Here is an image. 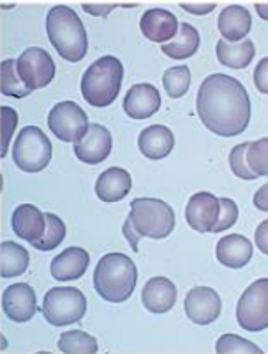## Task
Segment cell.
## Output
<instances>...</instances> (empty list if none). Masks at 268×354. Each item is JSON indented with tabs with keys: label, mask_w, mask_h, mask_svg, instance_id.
I'll return each instance as SVG.
<instances>
[{
	"label": "cell",
	"mask_w": 268,
	"mask_h": 354,
	"mask_svg": "<svg viewBox=\"0 0 268 354\" xmlns=\"http://www.w3.org/2000/svg\"><path fill=\"white\" fill-rule=\"evenodd\" d=\"M12 229L17 237L35 243L44 239L47 230V217L35 205L22 204L12 214Z\"/></svg>",
	"instance_id": "cell-18"
},
{
	"label": "cell",
	"mask_w": 268,
	"mask_h": 354,
	"mask_svg": "<svg viewBox=\"0 0 268 354\" xmlns=\"http://www.w3.org/2000/svg\"><path fill=\"white\" fill-rule=\"evenodd\" d=\"M219 201H220V216L212 232L227 230L230 227L236 225L238 218V207L236 202L232 199H227V197H220Z\"/></svg>",
	"instance_id": "cell-34"
},
{
	"label": "cell",
	"mask_w": 268,
	"mask_h": 354,
	"mask_svg": "<svg viewBox=\"0 0 268 354\" xmlns=\"http://www.w3.org/2000/svg\"><path fill=\"white\" fill-rule=\"evenodd\" d=\"M113 147V138L111 133L102 124H90L85 136L79 138L78 141H75L73 151L77 154V158L82 162L90 164H102L104 159L108 158L111 153Z\"/></svg>",
	"instance_id": "cell-12"
},
{
	"label": "cell",
	"mask_w": 268,
	"mask_h": 354,
	"mask_svg": "<svg viewBox=\"0 0 268 354\" xmlns=\"http://www.w3.org/2000/svg\"><path fill=\"white\" fill-rule=\"evenodd\" d=\"M141 298L146 310H149L151 313L162 315L175 306V301H178V288H175V285L169 278L154 277L146 281Z\"/></svg>",
	"instance_id": "cell-17"
},
{
	"label": "cell",
	"mask_w": 268,
	"mask_h": 354,
	"mask_svg": "<svg viewBox=\"0 0 268 354\" xmlns=\"http://www.w3.org/2000/svg\"><path fill=\"white\" fill-rule=\"evenodd\" d=\"M2 308L7 318L12 322H30L37 311L35 290L28 283L10 285L2 295Z\"/></svg>",
	"instance_id": "cell-14"
},
{
	"label": "cell",
	"mask_w": 268,
	"mask_h": 354,
	"mask_svg": "<svg viewBox=\"0 0 268 354\" xmlns=\"http://www.w3.org/2000/svg\"><path fill=\"white\" fill-rule=\"evenodd\" d=\"M17 70L28 90H40L55 78L57 66L47 50L40 46H30L17 58Z\"/></svg>",
	"instance_id": "cell-9"
},
{
	"label": "cell",
	"mask_w": 268,
	"mask_h": 354,
	"mask_svg": "<svg viewBox=\"0 0 268 354\" xmlns=\"http://www.w3.org/2000/svg\"><path fill=\"white\" fill-rule=\"evenodd\" d=\"M121 3H83V10L88 12L90 15H95V17H106L113 8L119 7Z\"/></svg>",
	"instance_id": "cell-37"
},
{
	"label": "cell",
	"mask_w": 268,
	"mask_h": 354,
	"mask_svg": "<svg viewBox=\"0 0 268 354\" xmlns=\"http://www.w3.org/2000/svg\"><path fill=\"white\" fill-rule=\"evenodd\" d=\"M175 229L174 210L169 204L153 197H137L131 202V212L123 225V235L137 252L141 237L166 239Z\"/></svg>",
	"instance_id": "cell-2"
},
{
	"label": "cell",
	"mask_w": 268,
	"mask_h": 354,
	"mask_svg": "<svg viewBox=\"0 0 268 354\" xmlns=\"http://www.w3.org/2000/svg\"><path fill=\"white\" fill-rule=\"evenodd\" d=\"M184 310H186L187 318L192 323L200 324H211L220 316L222 311V300L219 293L209 286H194L189 293H187L186 301H184Z\"/></svg>",
	"instance_id": "cell-11"
},
{
	"label": "cell",
	"mask_w": 268,
	"mask_h": 354,
	"mask_svg": "<svg viewBox=\"0 0 268 354\" xmlns=\"http://www.w3.org/2000/svg\"><path fill=\"white\" fill-rule=\"evenodd\" d=\"M45 217H47V230H45L44 239L39 240V242L32 243V245L35 247L37 250L50 252L64 242L66 237V227L64 221H61L58 216H55V214L48 212L45 214Z\"/></svg>",
	"instance_id": "cell-30"
},
{
	"label": "cell",
	"mask_w": 268,
	"mask_h": 354,
	"mask_svg": "<svg viewBox=\"0 0 268 354\" xmlns=\"http://www.w3.org/2000/svg\"><path fill=\"white\" fill-rule=\"evenodd\" d=\"M217 58L224 66L233 70L247 68L255 57V45L252 40H242L238 44H229L225 40L217 41Z\"/></svg>",
	"instance_id": "cell-24"
},
{
	"label": "cell",
	"mask_w": 268,
	"mask_h": 354,
	"mask_svg": "<svg viewBox=\"0 0 268 354\" xmlns=\"http://www.w3.org/2000/svg\"><path fill=\"white\" fill-rule=\"evenodd\" d=\"M216 353L219 354H262L263 351L257 344L237 335H222L216 344Z\"/></svg>",
	"instance_id": "cell-32"
},
{
	"label": "cell",
	"mask_w": 268,
	"mask_h": 354,
	"mask_svg": "<svg viewBox=\"0 0 268 354\" xmlns=\"http://www.w3.org/2000/svg\"><path fill=\"white\" fill-rule=\"evenodd\" d=\"M220 216V201L211 192H198L186 207V221L199 234L212 232Z\"/></svg>",
	"instance_id": "cell-13"
},
{
	"label": "cell",
	"mask_w": 268,
	"mask_h": 354,
	"mask_svg": "<svg viewBox=\"0 0 268 354\" xmlns=\"http://www.w3.org/2000/svg\"><path fill=\"white\" fill-rule=\"evenodd\" d=\"M253 205L258 210H263V212H268V183L263 184L253 196Z\"/></svg>",
	"instance_id": "cell-40"
},
{
	"label": "cell",
	"mask_w": 268,
	"mask_h": 354,
	"mask_svg": "<svg viewBox=\"0 0 268 354\" xmlns=\"http://www.w3.org/2000/svg\"><path fill=\"white\" fill-rule=\"evenodd\" d=\"M237 322L245 331L258 333L268 328V278L253 281L237 305Z\"/></svg>",
	"instance_id": "cell-8"
},
{
	"label": "cell",
	"mask_w": 268,
	"mask_h": 354,
	"mask_svg": "<svg viewBox=\"0 0 268 354\" xmlns=\"http://www.w3.org/2000/svg\"><path fill=\"white\" fill-rule=\"evenodd\" d=\"M48 128L60 141L75 142L85 136L90 123L86 113L75 101H61L50 111Z\"/></svg>",
	"instance_id": "cell-10"
},
{
	"label": "cell",
	"mask_w": 268,
	"mask_h": 354,
	"mask_svg": "<svg viewBox=\"0 0 268 354\" xmlns=\"http://www.w3.org/2000/svg\"><path fill=\"white\" fill-rule=\"evenodd\" d=\"M141 32L154 44H166L178 35V17L166 8H149L141 17Z\"/></svg>",
	"instance_id": "cell-16"
},
{
	"label": "cell",
	"mask_w": 268,
	"mask_h": 354,
	"mask_svg": "<svg viewBox=\"0 0 268 354\" xmlns=\"http://www.w3.org/2000/svg\"><path fill=\"white\" fill-rule=\"evenodd\" d=\"M52 161V142L37 126H25L14 145V162L20 171L37 174Z\"/></svg>",
	"instance_id": "cell-7"
},
{
	"label": "cell",
	"mask_w": 268,
	"mask_h": 354,
	"mask_svg": "<svg viewBox=\"0 0 268 354\" xmlns=\"http://www.w3.org/2000/svg\"><path fill=\"white\" fill-rule=\"evenodd\" d=\"M28 262H30V257L22 245L12 242V240L2 242V268H0L2 278L23 275L28 268Z\"/></svg>",
	"instance_id": "cell-26"
},
{
	"label": "cell",
	"mask_w": 268,
	"mask_h": 354,
	"mask_svg": "<svg viewBox=\"0 0 268 354\" xmlns=\"http://www.w3.org/2000/svg\"><path fill=\"white\" fill-rule=\"evenodd\" d=\"M17 123H19V115L10 106H2V149H0L2 158H6L8 142H10L12 134L15 131Z\"/></svg>",
	"instance_id": "cell-35"
},
{
	"label": "cell",
	"mask_w": 268,
	"mask_h": 354,
	"mask_svg": "<svg viewBox=\"0 0 268 354\" xmlns=\"http://www.w3.org/2000/svg\"><path fill=\"white\" fill-rule=\"evenodd\" d=\"M198 115L205 128L217 136H238L247 129L252 115L249 93L237 78L211 75L198 91Z\"/></svg>",
	"instance_id": "cell-1"
},
{
	"label": "cell",
	"mask_w": 268,
	"mask_h": 354,
	"mask_svg": "<svg viewBox=\"0 0 268 354\" xmlns=\"http://www.w3.org/2000/svg\"><path fill=\"white\" fill-rule=\"evenodd\" d=\"M253 83L257 90L268 95V57L262 58L253 71Z\"/></svg>",
	"instance_id": "cell-36"
},
{
	"label": "cell",
	"mask_w": 268,
	"mask_h": 354,
	"mask_svg": "<svg viewBox=\"0 0 268 354\" xmlns=\"http://www.w3.org/2000/svg\"><path fill=\"white\" fill-rule=\"evenodd\" d=\"M137 283V268L124 254H106L95 268L93 285L103 300L123 303L131 297Z\"/></svg>",
	"instance_id": "cell-4"
},
{
	"label": "cell",
	"mask_w": 268,
	"mask_h": 354,
	"mask_svg": "<svg viewBox=\"0 0 268 354\" xmlns=\"http://www.w3.org/2000/svg\"><path fill=\"white\" fill-rule=\"evenodd\" d=\"M219 32L225 41H240L252 28V15L242 6H229L219 15Z\"/></svg>",
	"instance_id": "cell-23"
},
{
	"label": "cell",
	"mask_w": 268,
	"mask_h": 354,
	"mask_svg": "<svg viewBox=\"0 0 268 354\" xmlns=\"http://www.w3.org/2000/svg\"><path fill=\"white\" fill-rule=\"evenodd\" d=\"M184 10L189 12V14H194V15H205V14H211L213 8L217 7L216 2H209V3H187V2H182L179 3Z\"/></svg>",
	"instance_id": "cell-39"
},
{
	"label": "cell",
	"mask_w": 268,
	"mask_h": 354,
	"mask_svg": "<svg viewBox=\"0 0 268 354\" xmlns=\"http://www.w3.org/2000/svg\"><path fill=\"white\" fill-rule=\"evenodd\" d=\"M247 164L257 177L268 176V138L250 142L247 151Z\"/></svg>",
	"instance_id": "cell-31"
},
{
	"label": "cell",
	"mask_w": 268,
	"mask_h": 354,
	"mask_svg": "<svg viewBox=\"0 0 268 354\" xmlns=\"http://www.w3.org/2000/svg\"><path fill=\"white\" fill-rule=\"evenodd\" d=\"M174 134L169 128L162 124H153L149 128L142 129L137 139L141 154L151 161L164 159L173 153L174 149Z\"/></svg>",
	"instance_id": "cell-20"
},
{
	"label": "cell",
	"mask_w": 268,
	"mask_h": 354,
	"mask_svg": "<svg viewBox=\"0 0 268 354\" xmlns=\"http://www.w3.org/2000/svg\"><path fill=\"white\" fill-rule=\"evenodd\" d=\"M255 10L260 15V19L268 20V3H255Z\"/></svg>",
	"instance_id": "cell-41"
},
{
	"label": "cell",
	"mask_w": 268,
	"mask_h": 354,
	"mask_svg": "<svg viewBox=\"0 0 268 354\" xmlns=\"http://www.w3.org/2000/svg\"><path fill=\"white\" fill-rule=\"evenodd\" d=\"M32 93L27 85L20 78L19 70H17L15 60L2 62V95L12 96V98H25Z\"/></svg>",
	"instance_id": "cell-29"
},
{
	"label": "cell",
	"mask_w": 268,
	"mask_h": 354,
	"mask_svg": "<svg viewBox=\"0 0 268 354\" xmlns=\"http://www.w3.org/2000/svg\"><path fill=\"white\" fill-rule=\"evenodd\" d=\"M255 245L262 254L268 255V221L262 222L255 230Z\"/></svg>",
	"instance_id": "cell-38"
},
{
	"label": "cell",
	"mask_w": 268,
	"mask_h": 354,
	"mask_svg": "<svg viewBox=\"0 0 268 354\" xmlns=\"http://www.w3.org/2000/svg\"><path fill=\"white\" fill-rule=\"evenodd\" d=\"M58 349L65 354H95L98 353V341L85 331L73 330L60 336Z\"/></svg>",
	"instance_id": "cell-27"
},
{
	"label": "cell",
	"mask_w": 268,
	"mask_h": 354,
	"mask_svg": "<svg viewBox=\"0 0 268 354\" xmlns=\"http://www.w3.org/2000/svg\"><path fill=\"white\" fill-rule=\"evenodd\" d=\"M124 68L119 58L106 57L98 58L88 66L82 78V95L95 108H106L118 98L123 85Z\"/></svg>",
	"instance_id": "cell-5"
},
{
	"label": "cell",
	"mask_w": 268,
	"mask_h": 354,
	"mask_svg": "<svg viewBox=\"0 0 268 354\" xmlns=\"http://www.w3.org/2000/svg\"><path fill=\"white\" fill-rule=\"evenodd\" d=\"M161 108V95L156 86L140 83L129 88L123 101L124 113L133 120H146L156 115Z\"/></svg>",
	"instance_id": "cell-15"
},
{
	"label": "cell",
	"mask_w": 268,
	"mask_h": 354,
	"mask_svg": "<svg viewBox=\"0 0 268 354\" xmlns=\"http://www.w3.org/2000/svg\"><path fill=\"white\" fill-rule=\"evenodd\" d=\"M47 35L50 44L66 62L78 63L88 52L85 25L73 8L57 6L48 10Z\"/></svg>",
	"instance_id": "cell-3"
},
{
	"label": "cell",
	"mask_w": 268,
	"mask_h": 354,
	"mask_svg": "<svg viewBox=\"0 0 268 354\" xmlns=\"http://www.w3.org/2000/svg\"><path fill=\"white\" fill-rule=\"evenodd\" d=\"M217 260L229 268H242L252 260L253 245L244 235L230 234L227 237L220 239L216 250Z\"/></svg>",
	"instance_id": "cell-21"
},
{
	"label": "cell",
	"mask_w": 268,
	"mask_h": 354,
	"mask_svg": "<svg viewBox=\"0 0 268 354\" xmlns=\"http://www.w3.org/2000/svg\"><path fill=\"white\" fill-rule=\"evenodd\" d=\"M162 85L169 98H182L191 86V70L189 66L181 65L169 68L162 75Z\"/></svg>",
	"instance_id": "cell-28"
},
{
	"label": "cell",
	"mask_w": 268,
	"mask_h": 354,
	"mask_svg": "<svg viewBox=\"0 0 268 354\" xmlns=\"http://www.w3.org/2000/svg\"><path fill=\"white\" fill-rule=\"evenodd\" d=\"M40 311L52 326L79 323L86 313V298L75 286H55L44 297Z\"/></svg>",
	"instance_id": "cell-6"
},
{
	"label": "cell",
	"mask_w": 268,
	"mask_h": 354,
	"mask_svg": "<svg viewBox=\"0 0 268 354\" xmlns=\"http://www.w3.org/2000/svg\"><path fill=\"white\" fill-rule=\"evenodd\" d=\"M90 255L85 248L70 247L57 255L50 265V272L57 281H75L86 273Z\"/></svg>",
	"instance_id": "cell-19"
},
{
	"label": "cell",
	"mask_w": 268,
	"mask_h": 354,
	"mask_svg": "<svg viewBox=\"0 0 268 354\" xmlns=\"http://www.w3.org/2000/svg\"><path fill=\"white\" fill-rule=\"evenodd\" d=\"M200 35L198 28L192 27L189 24H181L178 35L169 44L161 45L162 53L167 55L173 60H186L199 50Z\"/></svg>",
	"instance_id": "cell-25"
},
{
	"label": "cell",
	"mask_w": 268,
	"mask_h": 354,
	"mask_svg": "<svg viewBox=\"0 0 268 354\" xmlns=\"http://www.w3.org/2000/svg\"><path fill=\"white\" fill-rule=\"evenodd\" d=\"M95 191L102 202L113 204L123 201L131 191V176L121 167H110L98 177Z\"/></svg>",
	"instance_id": "cell-22"
},
{
	"label": "cell",
	"mask_w": 268,
	"mask_h": 354,
	"mask_svg": "<svg viewBox=\"0 0 268 354\" xmlns=\"http://www.w3.org/2000/svg\"><path fill=\"white\" fill-rule=\"evenodd\" d=\"M249 146L250 142H242V145L233 147V149L230 151L229 164H230V169H232V172L237 177H240V179H245V180H253L257 179V176L250 171L249 164H247V151H249Z\"/></svg>",
	"instance_id": "cell-33"
}]
</instances>
